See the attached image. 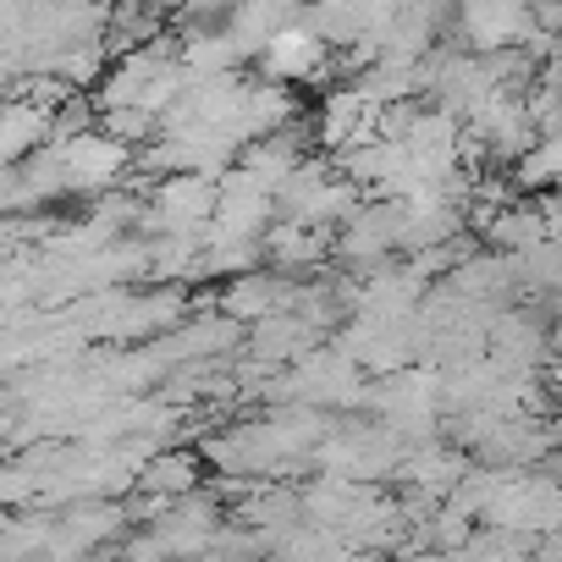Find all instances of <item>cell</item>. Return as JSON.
Masks as SVG:
<instances>
[{"label": "cell", "instance_id": "obj_14", "mask_svg": "<svg viewBox=\"0 0 562 562\" xmlns=\"http://www.w3.org/2000/svg\"><path fill=\"white\" fill-rule=\"evenodd\" d=\"M50 138H56V111L40 105L34 94H12L7 100V116H0V160L18 166L34 149H45Z\"/></svg>", "mask_w": 562, "mask_h": 562}, {"label": "cell", "instance_id": "obj_9", "mask_svg": "<svg viewBox=\"0 0 562 562\" xmlns=\"http://www.w3.org/2000/svg\"><path fill=\"white\" fill-rule=\"evenodd\" d=\"M331 67H337V61H331V45H326L310 23L288 29V34H281V40L259 56V78H276V83H321Z\"/></svg>", "mask_w": 562, "mask_h": 562}, {"label": "cell", "instance_id": "obj_1", "mask_svg": "<svg viewBox=\"0 0 562 562\" xmlns=\"http://www.w3.org/2000/svg\"><path fill=\"white\" fill-rule=\"evenodd\" d=\"M359 182L337 171V160H304L288 182L276 188V210L281 221L293 226H310V232H331L342 226L353 210H359Z\"/></svg>", "mask_w": 562, "mask_h": 562}, {"label": "cell", "instance_id": "obj_5", "mask_svg": "<svg viewBox=\"0 0 562 562\" xmlns=\"http://www.w3.org/2000/svg\"><path fill=\"white\" fill-rule=\"evenodd\" d=\"M61 155H67V182H72V193H83V199L116 193V182L138 166V149L122 144L111 127H94V133H83V138H67Z\"/></svg>", "mask_w": 562, "mask_h": 562}, {"label": "cell", "instance_id": "obj_22", "mask_svg": "<svg viewBox=\"0 0 562 562\" xmlns=\"http://www.w3.org/2000/svg\"><path fill=\"white\" fill-rule=\"evenodd\" d=\"M540 210H546V221H551V226H557V237H562V182L551 188V199H546Z\"/></svg>", "mask_w": 562, "mask_h": 562}, {"label": "cell", "instance_id": "obj_16", "mask_svg": "<svg viewBox=\"0 0 562 562\" xmlns=\"http://www.w3.org/2000/svg\"><path fill=\"white\" fill-rule=\"evenodd\" d=\"M326 254H337L326 232H310V226H293V221H276L265 232V265L281 270V276H310L315 265H326Z\"/></svg>", "mask_w": 562, "mask_h": 562}, {"label": "cell", "instance_id": "obj_18", "mask_svg": "<svg viewBox=\"0 0 562 562\" xmlns=\"http://www.w3.org/2000/svg\"><path fill=\"white\" fill-rule=\"evenodd\" d=\"M299 122V100H293V83H276V78H254L248 83V105H243V144L265 138V133H281Z\"/></svg>", "mask_w": 562, "mask_h": 562}, {"label": "cell", "instance_id": "obj_10", "mask_svg": "<svg viewBox=\"0 0 562 562\" xmlns=\"http://www.w3.org/2000/svg\"><path fill=\"white\" fill-rule=\"evenodd\" d=\"M293 288H299L293 276H281V270L259 265V270H248V276H232V281H226L215 310H221V315H232V321H243V326H259L265 315H276V310H288V304H293Z\"/></svg>", "mask_w": 562, "mask_h": 562}, {"label": "cell", "instance_id": "obj_6", "mask_svg": "<svg viewBox=\"0 0 562 562\" xmlns=\"http://www.w3.org/2000/svg\"><path fill=\"white\" fill-rule=\"evenodd\" d=\"M447 288H458L469 304L480 310H513L524 299V270H518V254H502V248H485V254H463L458 270L447 276Z\"/></svg>", "mask_w": 562, "mask_h": 562}, {"label": "cell", "instance_id": "obj_13", "mask_svg": "<svg viewBox=\"0 0 562 562\" xmlns=\"http://www.w3.org/2000/svg\"><path fill=\"white\" fill-rule=\"evenodd\" d=\"M315 348H321V326L299 310H276L259 326H248V359L259 364H299Z\"/></svg>", "mask_w": 562, "mask_h": 562}, {"label": "cell", "instance_id": "obj_3", "mask_svg": "<svg viewBox=\"0 0 562 562\" xmlns=\"http://www.w3.org/2000/svg\"><path fill=\"white\" fill-rule=\"evenodd\" d=\"M337 259L348 265H381V259H397L408 248V204L403 199H375V204H359L342 226H337Z\"/></svg>", "mask_w": 562, "mask_h": 562}, {"label": "cell", "instance_id": "obj_17", "mask_svg": "<svg viewBox=\"0 0 562 562\" xmlns=\"http://www.w3.org/2000/svg\"><path fill=\"white\" fill-rule=\"evenodd\" d=\"M480 232H485V243H491V248L518 254V259H524V254H535V248H546V243L557 237V226L546 221V210H540V204H507V210H496Z\"/></svg>", "mask_w": 562, "mask_h": 562}, {"label": "cell", "instance_id": "obj_20", "mask_svg": "<svg viewBox=\"0 0 562 562\" xmlns=\"http://www.w3.org/2000/svg\"><path fill=\"white\" fill-rule=\"evenodd\" d=\"M182 67L193 78H226V72L243 67V50H237V40L226 29L221 34H188L182 40Z\"/></svg>", "mask_w": 562, "mask_h": 562}, {"label": "cell", "instance_id": "obj_12", "mask_svg": "<svg viewBox=\"0 0 562 562\" xmlns=\"http://www.w3.org/2000/svg\"><path fill=\"white\" fill-rule=\"evenodd\" d=\"M310 144H315V127L299 116L293 127H281V133H265V138L243 144L237 166H243V171H254L265 188H281V182H288V177H293V171L310 160V155H304Z\"/></svg>", "mask_w": 562, "mask_h": 562}, {"label": "cell", "instance_id": "obj_19", "mask_svg": "<svg viewBox=\"0 0 562 562\" xmlns=\"http://www.w3.org/2000/svg\"><path fill=\"white\" fill-rule=\"evenodd\" d=\"M166 7H155V0H116V12H111V56H127V50H144L155 40H166Z\"/></svg>", "mask_w": 562, "mask_h": 562}, {"label": "cell", "instance_id": "obj_7", "mask_svg": "<svg viewBox=\"0 0 562 562\" xmlns=\"http://www.w3.org/2000/svg\"><path fill=\"white\" fill-rule=\"evenodd\" d=\"M61 193H72L61 144H45V149H34L29 160L7 166V182H0V199H7V215H40V210H45L50 199H61Z\"/></svg>", "mask_w": 562, "mask_h": 562}, {"label": "cell", "instance_id": "obj_2", "mask_svg": "<svg viewBox=\"0 0 562 562\" xmlns=\"http://www.w3.org/2000/svg\"><path fill=\"white\" fill-rule=\"evenodd\" d=\"M215 210H221V182L199 177V171H177V177H160L149 188L144 232H155V237H166V232H210Z\"/></svg>", "mask_w": 562, "mask_h": 562}, {"label": "cell", "instance_id": "obj_11", "mask_svg": "<svg viewBox=\"0 0 562 562\" xmlns=\"http://www.w3.org/2000/svg\"><path fill=\"white\" fill-rule=\"evenodd\" d=\"M138 491H144V502H149V507H144V518H155V513H166L171 502H182V496L204 491L199 452H193V447H160V452L144 463Z\"/></svg>", "mask_w": 562, "mask_h": 562}, {"label": "cell", "instance_id": "obj_21", "mask_svg": "<svg viewBox=\"0 0 562 562\" xmlns=\"http://www.w3.org/2000/svg\"><path fill=\"white\" fill-rule=\"evenodd\" d=\"M557 182H562V138H540V144L513 166V188L540 193V188H557Z\"/></svg>", "mask_w": 562, "mask_h": 562}, {"label": "cell", "instance_id": "obj_8", "mask_svg": "<svg viewBox=\"0 0 562 562\" xmlns=\"http://www.w3.org/2000/svg\"><path fill=\"white\" fill-rule=\"evenodd\" d=\"M310 12V0H232V23L226 34L237 40L243 61H259L288 29H299Z\"/></svg>", "mask_w": 562, "mask_h": 562}, {"label": "cell", "instance_id": "obj_4", "mask_svg": "<svg viewBox=\"0 0 562 562\" xmlns=\"http://www.w3.org/2000/svg\"><path fill=\"white\" fill-rule=\"evenodd\" d=\"M452 29H458L463 50H474V56L513 50V45H529L540 34L529 0H458V23Z\"/></svg>", "mask_w": 562, "mask_h": 562}, {"label": "cell", "instance_id": "obj_15", "mask_svg": "<svg viewBox=\"0 0 562 562\" xmlns=\"http://www.w3.org/2000/svg\"><path fill=\"white\" fill-rule=\"evenodd\" d=\"M474 469V458L463 452V447H441V441H425V447H414L408 452V463H403V485L408 491H425V496H452L458 485H463V474Z\"/></svg>", "mask_w": 562, "mask_h": 562}]
</instances>
